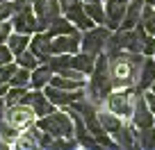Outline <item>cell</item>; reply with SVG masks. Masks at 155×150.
I'll return each instance as SVG.
<instances>
[{
	"label": "cell",
	"mask_w": 155,
	"mask_h": 150,
	"mask_svg": "<svg viewBox=\"0 0 155 150\" xmlns=\"http://www.w3.org/2000/svg\"><path fill=\"white\" fill-rule=\"evenodd\" d=\"M110 59V80L114 89H132L137 87L139 80V71L144 66V55L141 53H130V50H121V53L107 55Z\"/></svg>",
	"instance_id": "obj_1"
},
{
	"label": "cell",
	"mask_w": 155,
	"mask_h": 150,
	"mask_svg": "<svg viewBox=\"0 0 155 150\" xmlns=\"http://www.w3.org/2000/svg\"><path fill=\"white\" fill-rule=\"evenodd\" d=\"M37 127L46 130L48 134L57 136H73V118L62 114V111H50L48 116H41V121L37 123Z\"/></svg>",
	"instance_id": "obj_2"
},
{
	"label": "cell",
	"mask_w": 155,
	"mask_h": 150,
	"mask_svg": "<svg viewBox=\"0 0 155 150\" xmlns=\"http://www.w3.org/2000/svg\"><path fill=\"white\" fill-rule=\"evenodd\" d=\"M107 39H110V27L84 30L82 41H80V48H82V53H89V55H94V57H98L101 53H105Z\"/></svg>",
	"instance_id": "obj_3"
},
{
	"label": "cell",
	"mask_w": 155,
	"mask_h": 150,
	"mask_svg": "<svg viewBox=\"0 0 155 150\" xmlns=\"http://www.w3.org/2000/svg\"><path fill=\"white\" fill-rule=\"evenodd\" d=\"M107 107L110 111H114L116 116H132L135 109V87L132 89H119V93H110L107 96Z\"/></svg>",
	"instance_id": "obj_4"
},
{
	"label": "cell",
	"mask_w": 155,
	"mask_h": 150,
	"mask_svg": "<svg viewBox=\"0 0 155 150\" xmlns=\"http://www.w3.org/2000/svg\"><path fill=\"white\" fill-rule=\"evenodd\" d=\"M32 7L37 9V32H46L50 21L59 16V0H32Z\"/></svg>",
	"instance_id": "obj_5"
},
{
	"label": "cell",
	"mask_w": 155,
	"mask_h": 150,
	"mask_svg": "<svg viewBox=\"0 0 155 150\" xmlns=\"http://www.w3.org/2000/svg\"><path fill=\"white\" fill-rule=\"evenodd\" d=\"M34 109L28 105V102H16V105H9V109H7V114L2 118H5L7 123H12L14 127H18V130H28L30 125H32L34 121Z\"/></svg>",
	"instance_id": "obj_6"
},
{
	"label": "cell",
	"mask_w": 155,
	"mask_h": 150,
	"mask_svg": "<svg viewBox=\"0 0 155 150\" xmlns=\"http://www.w3.org/2000/svg\"><path fill=\"white\" fill-rule=\"evenodd\" d=\"M132 123H135L137 130H144V127L155 125V114L150 111L148 102H146L144 93L135 91V109H132Z\"/></svg>",
	"instance_id": "obj_7"
},
{
	"label": "cell",
	"mask_w": 155,
	"mask_h": 150,
	"mask_svg": "<svg viewBox=\"0 0 155 150\" xmlns=\"http://www.w3.org/2000/svg\"><path fill=\"white\" fill-rule=\"evenodd\" d=\"M46 96H48V100L53 102V105H64V107H68L71 102H75L78 98H82V96H84V89L68 91V89H59V87H53V84H48V89H46Z\"/></svg>",
	"instance_id": "obj_8"
},
{
	"label": "cell",
	"mask_w": 155,
	"mask_h": 150,
	"mask_svg": "<svg viewBox=\"0 0 155 150\" xmlns=\"http://www.w3.org/2000/svg\"><path fill=\"white\" fill-rule=\"evenodd\" d=\"M128 9V0H107V7H105V25L110 30H119L123 16H126Z\"/></svg>",
	"instance_id": "obj_9"
},
{
	"label": "cell",
	"mask_w": 155,
	"mask_h": 150,
	"mask_svg": "<svg viewBox=\"0 0 155 150\" xmlns=\"http://www.w3.org/2000/svg\"><path fill=\"white\" fill-rule=\"evenodd\" d=\"M30 50L37 55L39 62H48L53 57V37L48 32H39L34 39H30Z\"/></svg>",
	"instance_id": "obj_10"
},
{
	"label": "cell",
	"mask_w": 155,
	"mask_h": 150,
	"mask_svg": "<svg viewBox=\"0 0 155 150\" xmlns=\"http://www.w3.org/2000/svg\"><path fill=\"white\" fill-rule=\"evenodd\" d=\"M12 25L16 27V32H25V34L37 32V16L32 14V5L14 11V16H12Z\"/></svg>",
	"instance_id": "obj_11"
},
{
	"label": "cell",
	"mask_w": 155,
	"mask_h": 150,
	"mask_svg": "<svg viewBox=\"0 0 155 150\" xmlns=\"http://www.w3.org/2000/svg\"><path fill=\"white\" fill-rule=\"evenodd\" d=\"M64 16H66L71 23H75L80 30H91L94 27V21H91V16L87 14V9H84V2H73V5H68L66 9H64Z\"/></svg>",
	"instance_id": "obj_12"
},
{
	"label": "cell",
	"mask_w": 155,
	"mask_h": 150,
	"mask_svg": "<svg viewBox=\"0 0 155 150\" xmlns=\"http://www.w3.org/2000/svg\"><path fill=\"white\" fill-rule=\"evenodd\" d=\"M23 102H28V105L32 107L37 116H48L50 111H55V109H53V102L48 100V96H46V93H41L39 89L28 91V93H25V98H23Z\"/></svg>",
	"instance_id": "obj_13"
},
{
	"label": "cell",
	"mask_w": 155,
	"mask_h": 150,
	"mask_svg": "<svg viewBox=\"0 0 155 150\" xmlns=\"http://www.w3.org/2000/svg\"><path fill=\"white\" fill-rule=\"evenodd\" d=\"M80 41H82V34L71 32V34H59L57 39L53 41V55H73L78 48H80Z\"/></svg>",
	"instance_id": "obj_14"
},
{
	"label": "cell",
	"mask_w": 155,
	"mask_h": 150,
	"mask_svg": "<svg viewBox=\"0 0 155 150\" xmlns=\"http://www.w3.org/2000/svg\"><path fill=\"white\" fill-rule=\"evenodd\" d=\"M153 82H155V62L146 57L144 59V66H141V71H139V80H137L135 91L137 93H144L146 89L153 87Z\"/></svg>",
	"instance_id": "obj_15"
},
{
	"label": "cell",
	"mask_w": 155,
	"mask_h": 150,
	"mask_svg": "<svg viewBox=\"0 0 155 150\" xmlns=\"http://www.w3.org/2000/svg\"><path fill=\"white\" fill-rule=\"evenodd\" d=\"M141 0H132V5H128V9H126V16H123V21H121V25L119 27H123V30H132L137 23L141 21Z\"/></svg>",
	"instance_id": "obj_16"
},
{
	"label": "cell",
	"mask_w": 155,
	"mask_h": 150,
	"mask_svg": "<svg viewBox=\"0 0 155 150\" xmlns=\"http://www.w3.org/2000/svg\"><path fill=\"white\" fill-rule=\"evenodd\" d=\"M53 68L46 64V66H37V68H32V75H30V84H32L34 89H41V87H46V84L50 82V78H53Z\"/></svg>",
	"instance_id": "obj_17"
},
{
	"label": "cell",
	"mask_w": 155,
	"mask_h": 150,
	"mask_svg": "<svg viewBox=\"0 0 155 150\" xmlns=\"http://www.w3.org/2000/svg\"><path fill=\"white\" fill-rule=\"evenodd\" d=\"M46 32H48L50 37H59V34H71V32H75V30H73V23L66 16H55V18L50 21Z\"/></svg>",
	"instance_id": "obj_18"
},
{
	"label": "cell",
	"mask_w": 155,
	"mask_h": 150,
	"mask_svg": "<svg viewBox=\"0 0 155 150\" xmlns=\"http://www.w3.org/2000/svg\"><path fill=\"white\" fill-rule=\"evenodd\" d=\"M135 134H137V132L132 130V127L121 125V127H119V130H116L112 136H114V141H116V145H119V148H132V145H137Z\"/></svg>",
	"instance_id": "obj_19"
},
{
	"label": "cell",
	"mask_w": 155,
	"mask_h": 150,
	"mask_svg": "<svg viewBox=\"0 0 155 150\" xmlns=\"http://www.w3.org/2000/svg\"><path fill=\"white\" fill-rule=\"evenodd\" d=\"M98 121H101V125H103V132H110V134H114V132L123 125L114 111H98Z\"/></svg>",
	"instance_id": "obj_20"
},
{
	"label": "cell",
	"mask_w": 155,
	"mask_h": 150,
	"mask_svg": "<svg viewBox=\"0 0 155 150\" xmlns=\"http://www.w3.org/2000/svg\"><path fill=\"white\" fill-rule=\"evenodd\" d=\"M71 66L78 68V71H82V73H91L94 66H96V57L89 55V53L75 55V57H71Z\"/></svg>",
	"instance_id": "obj_21"
},
{
	"label": "cell",
	"mask_w": 155,
	"mask_h": 150,
	"mask_svg": "<svg viewBox=\"0 0 155 150\" xmlns=\"http://www.w3.org/2000/svg\"><path fill=\"white\" fill-rule=\"evenodd\" d=\"M135 141H137V148H146V150H153L155 148V127H144L135 134Z\"/></svg>",
	"instance_id": "obj_22"
},
{
	"label": "cell",
	"mask_w": 155,
	"mask_h": 150,
	"mask_svg": "<svg viewBox=\"0 0 155 150\" xmlns=\"http://www.w3.org/2000/svg\"><path fill=\"white\" fill-rule=\"evenodd\" d=\"M9 50L14 55H21L23 50H28L30 48V37L25 32H16V34H9Z\"/></svg>",
	"instance_id": "obj_23"
},
{
	"label": "cell",
	"mask_w": 155,
	"mask_h": 150,
	"mask_svg": "<svg viewBox=\"0 0 155 150\" xmlns=\"http://www.w3.org/2000/svg\"><path fill=\"white\" fill-rule=\"evenodd\" d=\"M0 136L5 139V143H14V141L21 136V130L14 127L12 123H7L5 118H0Z\"/></svg>",
	"instance_id": "obj_24"
},
{
	"label": "cell",
	"mask_w": 155,
	"mask_h": 150,
	"mask_svg": "<svg viewBox=\"0 0 155 150\" xmlns=\"http://www.w3.org/2000/svg\"><path fill=\"white\" fill-rule=\"evenodd\" d=\"M84 9H87V14L91 16L94 23L105 25V9L101 7V2H84Z\"/></svg>",
	"instance_id": "obj_25"
},
{
	"label": "cell",
	"mask_w": 155,
	"mask_h": 150,
	"mask_svg": "<svg viewBox=\"0 0 155 150\" xmlns=\"http://www.w3.org/2000/svg\"><path fill=\"white\" fill-rule=\"evenodd\" d=\"M30 75H32V73H30V68H16L14 71V75H12V80H9V84L12 87H28L30 84Z\"/></svg>",
	"instance_id": "obj_26"
},
{
	"label": "cell",
	"mask_w": 155,
	"mask_h": 150,
	"mask_svg": "<svg viewBox=\"0 0 155 150\" xmlns=\"http://www.w3.org/2000/svg\"><path fill=\"white\" fill-rule=\"evenodd\" d=\"M46 64H48V66L53 68L55 73H59V71H64V68H68V66H71V55L62 53V55H57V57H50Z\"/></svg>",
	"instance_id": "obj_27"
},
{
	"label": "cell",
	"mask_w": 155,
	"mask_h": 150,
	"mask_svg": "<svg viewBox=\"0 0 155 150\" xmlns=\"http://www.w3.org/2000/svg\"><path fill=\"white\" fill-rule=\"evenodd\" d=\"M18 57V66H23V68H37V64H39V59H37V55L32 53V50H23L21 55H16Z\"/></svg>",
	"instance_id": "obj_28"
},
{
	"label": "cell",
	"mask_w": 155,
	"mask_h": 150,
	"mask_svg": "<svg viewBox=\"0 0 155 150\" xmlns=\"http://www.w3.org/2000/svg\"><path fill=\"white\" fill-rule=\"evenodd\" d=\"M25 93H28V87H12L7 91V105H16V102H23Z\"/></svg>",
	"instance_id": "obj_29"
},
{
	"label": "cell",
	"mask_w": 155,
	"mask_h": 150,
	"mask_svg": "<svg viewBox=\"0 0 155 150\" xmlns=\"http://www.w3.org/2000/svg\"><path fill=\"white\" fill-rule=\"evenodd\" d=\"M141 53H144L146 57H148V55H155V34H146V37H144Z\"/></svg>",
	"instance_id": "obj_30"
},
{
	"label": "cell",
	"mask_w": 155,
	"mask_h": 150,
	"mask_svg": "<svg viewBox=\"0 0 155 150\" xmlns=\"http://www.w3.org/2000/svg\"><path fill=\"white\" fill-rule=\"evenodd\" d=\"M14 2H5V0L0 2V21H7L9 16H14Z\"/></svg>",
	"instance_id": "obj_31"
},
{
	"label": "cell",
	"mask_w": 155,
	"mask_h": 150,
	"mask_svg": "<svg viewBox=\"0 0 155 150\" xmlns=\"http://www.w3.org/2000/svg\"><path fill=\"white\" fill-rule=\"evenodd\" d=\"M9 34H12V23H7V21H0V43L9 39Z\"/></svg>",
	"instance_id": "obj_32"
},
{
	"label": "cell",
	"mask_w": 155,
	"mask_h": 150,
	"mask_svg": "<svg viewBox=\"0 0 155 150\" xmlns=\"http://www.w3.org/2000/svg\"><path fill=\"white\" fill-rule=\"evenodd\" d=\"M12 55H14V53L9 50V46L5 48V46L0 43V66H2V64H7V62H12Z\"/></svg>",
	"instance_id": "obj_33"
},
{
	"label": "cell",
	"mask_w": 155,
	"mask_h": 150,
	"mask_svg": "<svg viewBox=\"0 0 155 150\" xmlns=\"http://www.w3.org/2000/svg\"><path fill=\"white\" fill-rule=\"evenodd\" d=\"M146 102H148L150 111L155 114V91H153V93H146Z\"/></svg>",
	"instance_id": "obj_34"
},
{
	"label": "cell",
	"mask_w": 155,
	"mask_h": 150,
	"mask_svg": "<svg viewBox=\"0 0 155 150\" xmlns=\"http://www.w3.org/2000/svg\"><path fill=\"white\" fill-rule=\"evenodd\" d=\"M73 2H78V0H59V5H62V9H66L68 5H73Z\"/></svg>",
	"instance_id": "obj_35"
},
{
	"label": "cell",
	"mask_w": 155,
	"mask_h": 150,
	"mask_svg": "<svg viewBox=\"0 0 155 150\" xmlns=\"http://www.w3.org/2000/svg\"><path fill=\"white\" fill-rule=\"evenodd\" d=\"M5 116V100H2V98H0V118Z\"/></svg>",
	"instance_id": "obj_36"
},
{
	"label": "cell",
	"mask_w": 155,
	"mask_h": 150,
	"mask_svg": "<svg viewBox=\"0 0 155 150\" xmlns=\"http://www.w3.org/2000/svg\"><path fill=\"white\" fill-rule=\"evenodd\" d=\"M146 5H150V7H155V0H146Z\"/></svg>",
	"instance_id": "obj_37"
},
{
	"label": "cell",
	"mask_w": 155,
	"mask_h": 150,
	"mask_svg": "<svg viewBox=\"0 0 155 150\" xmlns=\"http://www.w3.org/2000/svg\"><path fill=\"white\" fill-rule=\"evenodd\" d=\"M84 2H101V0H84Z\"/></svg>",
	"instance_id": "obj_38"
},
{
	"label": "cell",
	"mask_w": 155,
	"mask_h": 150,
	"mask_svg": "<svg viewBox=\"0 0 155 150\" xmlns=\"http://www.w3.org/2000/svg\"><path fill=\"white\" fill-rule=\"evenodd\" d=\"M150 89H153V91H155V82H153V87H150Z\"/></svg>",
	"instance_id": "obj_39"
},
{
	"label": "cell",
	"mask_w": 155,
	"mask_h": 150,
	"mask_svg": "<svg viewBox=\"0 0 155 150\" xmlns=\"http://www.w3.org/2000/svg\"><path fill=\"white\" fill-rule=\"evenodd\" d=\"M0 2H2V0H0Z\"/></svg>",
	"instance_id": "obj_40"
}]
</instances>
